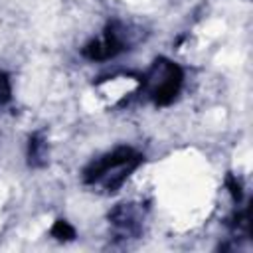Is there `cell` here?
<instances>
[{"label": "cell", "instance_id": "obj_6", "mask_svg": "<svg viewBox=\"0 0 253 253\" xmlns=\"http://www.w3.org/2000/svg\"><path fill=\"white\" fill-rule=\"evenodd\" d=\"M51 235L57 237V239H73L75 237V229L65 219H57L55 225L51 227Z\"/></svg>", "mask_w": 253, "mask_h": 253}, {"label": "cell", "instance_id": "obj_7", "mask_svg": "<svg viewBox=\"0 0 253 253\" xmlns=\"http://www.w3.org/2000/svg\"><path fill=\"white\" fill-rule=\"evenodd\" d=\"M10 99H12V83H10L8 73L0 69V105L8 103Z\"/></svg>", "mask_w": 253, "mask_h": 253}, {"label": "cell", "instance_id": "obj_3", "mask_svg": "<svg viewBox=\"0 0 253 253\" xmlns=\"http://www.w3.org/2000/svg\"><path fill=\"white\" fill-rule=\"evenodd\" d=\"M132 32L126 24L115 20V22H109L105 26V30L101 32V36L93 38L89 43H85V47L81 49L83 57L91 59V61H107V59H113L117 57L119 53L126 51L128 45H132V40H130Z\"/></svg>", "mask_w": 253, "mask_h": 253}, {"label": "cell", "instance_id": "obj_1", "mask_svg": "<svg viewBox=\"0 0 253 253\" xmlns=\"http://www.w3.org/2000/svg\"><path fill=\"white\" fill-rule=\"evenodd\" d=\"M144 162L142 152L132 146H117L99 158L91 160L83 168V184L103 190L105 194H115L123 188L128 176Z\"/></svg>", "mask_w": 253, "mask_h": 253}, {"label": "cell", "instance_id": "obj_4", "mask_svg": "<svg viewBox=\"0 0 253 253\" xmlns=\"http://www.w3.org/2000/svg\"><path fill=\"white\" fill-rule=\"evenodd\" d=\"M109 221L121 237H136L142 229V211L134 204H117L109 213Z\"/></svg>", "mask_w": 253, "mask_h": 253}, {"label": "cell", "instance_id": "obj_5", "mask_svg": "<svg viewBox=\"0 0 253 253\" xmlns=\"http://www.w3.org/2000/svg\"><path fill=\"white\" fill-rule=\"evenodd\" d=\"M28 158L32 166H43L47 158V142L42 134H32L28 142Z\"/></svg>", "mask_w": 253, "mask_h": 253}, {"label": "cell", "instance_id": "obj_2", "mask_svg": "<svg viewBox=\"0 0 253 253\" xmlns=\"http://www.w3.org/2000/svg\"><path fill=\"white\" fill-rule=\"evenodd\" d=\"M184 85V69L168 57H156L138 81V89L156 107H168L176 101Z\"/></svg>", "mask_w": 253, "mask_h": 253}]
</instances>
